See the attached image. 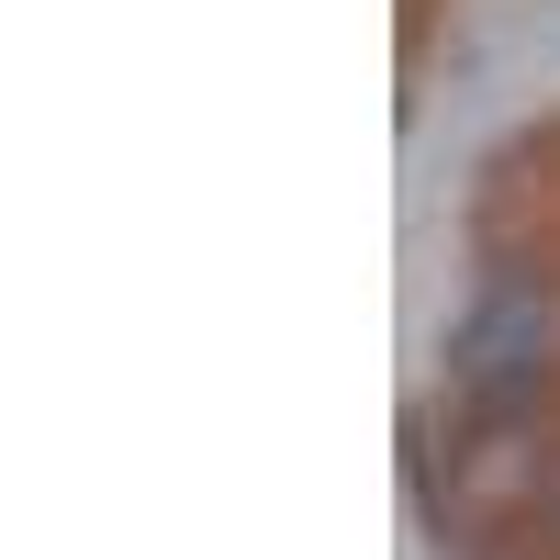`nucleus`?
<instances>
[{
	"mask_svg": "<svg viewBox=\"0 0 560 560\" xmlns=\"http://www.w3.org/2000/svg\"><path fill=\"white\" fill-rule=\"evenodd\" d=\"M527 359H538V303L527 292H493L471 314V337H459V382L471 393H504V382H527Z\"/></svg>",
	"mask_w": 560,
	"mask_h": 560,
	"instance_id": "1",
	"label": "nucleus"
}]
</instances>
